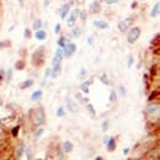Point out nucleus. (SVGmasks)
<instances>
[{"mask_svg": "<svg viewBox=\"0 0 160 160\" xmlns=\"http://www.w3.org/2000/svg\"><path fill=\"white\" fill-rule=\"evenodd\" d=\"M35 38L37 41H46L47 40V31H44V30H38V31H35Z\"/></svg>", "mask_w": 160, "mask_h": 160, "instance_id": "obj_12", "label": "nucleus"}, {"mask_svg": "<svg viewBox=\"0 0 160 160\" xmlns=\"http://www.w3.org/2000/svg\"><path fill=\"white\" fill-rule=\"evenodd\" d=\"M90 11L92 12V14H99L101 11V5L99 1H94V2H91V5H90Z\"/></svg>", "mask_w": 160, "mask_h": 160, "instance_id": "obj_15", "label": "nucleus"}, {"mask_svg": "<svg viewBox=\"0 0 160 160\" xmlns=\"http://www.w3.org/2000/svg\"><path fill=\"white\" fill-rule=\"evenodd\" d=\"M92 25L96 28H99V30H106V28H108V23L105 20H94L92 21Z\"/></svg>", "mask_w": 160, "mask_h": 160, "instance_id": "obj_11", "label": "nucleus"}, {"mask_svg": "<svg viewBox=\"0 0 160 160\" xmlns=\"http://www.w3.org/2000/svg\"><path fill=\"white\" fill-rule=\"evenodd\" d=\"M106 147H107V150H108L110 153L115 152V150H116V139L110 137V139H108V142H107Z\"/></svg>", "mask_w": 160, "mask_h": 160, "instance_id": "obj_17", "label": "nucleus"}, {"mask_svg": "<svg viewBox=\"0 0 160 160\" xmlns=\"http://www.w3.org/2000/svg\"><path fill=\"white\" fill-rule=\"evenodd\" d=\"M43 27V22L41 19H36V20L33 21V23H32V30L33 31H38Z\"/></svg>", "mask_w": 160, "mask_h": 160, "instance_id": "obj_19", "label": "nucleus"}, {"mask_svg": "<svg viewBox=\"0 0 160 160\" xmlns=\"http://www.w3.org/2000/svg\"><path fill=\"white\" fill-rule=\"evenodd\" d=\"M128 153H129V148H126V149H123V154H124V155H127Z\"/></svg>", "mask_w": 160, "mask_h": 160, "instance_id": "obj_41", "label": "nucleus"}, {"mask_svg": "<svg viewBox=\"0 0 160 160\" xmlns=\"http://www.w3.org/2000/svg\"><path fill=\"white\" fill-rule=\"evenodd\" d=\"M64 59V56H63V49L62 48H58L56 51V54L52 59V65H62V62Z\"/></svg>", "mask_w": 160, "mask_h": 160, "instance_id": "obj_7", "label": "nucleus"}, {"mask_svg": "<svg viewBox=\"0 0 160 160\" xmlns=\"http://www.w3.org/2000/svg\"><path fill=\"white\" fill-rule=\"evenodd\" d=\"M160 14V4L159 1H157L155 4H154V6L152 8V10H150V18H158Z\"/></svg>", "mask_w": 160, "mask_h": 160, "instance_id": "obj_13", "label": "nucleus"}, {"mask_svg": "<svg viewBox=\"0 0 160 160\" xmlns=\"http://www.w3.org/2000/svg\"><path fill=\"white\" fill-rule=\"evenodd\" d=\"M60 31H62V25H60V23H57L56 27H54V33H56V35H59Z\"/></svg>", "mask_w": 160, "mask_h": 160, "instance_id": "obj_33", "label": "nucleus"}, {"mask_svg": "<svg viewBox=\"0 0 160 160\" xmlns=\"http://www.w3.org/2000/svg\"><path fill=\"white\" fill-rule=\"evenodd\" d=\"M140 33H142V30L138 26H134V27H131L127 32V42L131 43V44H134L137 41L139 40Z\"/></svg>", "mask_w": 160, "mask_h": 160, "instance_id": "obj_1", "label": "nucleus"}, {"mask_svg": "<svg viewBox=\"0 0 160 160\" xmlns=\"http://www.w3.org/2000/svg\"><path fill=\"white\" fill-rule=\"evenodd\" d=\"M43 133H44V127H42V126H38V128L36 129V132H35V134H33L35 139H38V138H41Z\"/></svg>", "mask_w": 160, "mask_h": 160, "instance_id": "obj_21", "label": "nucleus"}, {"mask_svg": "<svg viewBox=\"0 0 160 160\" xmlns=\"http://www.w3.org/2000/svg\"><path fill=\"white\" fill-rule=\"evenodd\" d=\"M79 9H75V10H73L72 12H69L68 14V16H67V25H68V27H70V28H73V27H75V22L78 20V16H79Z\"/></svg>", "mask_w": 160, "mask_h": 160, "instance_id": "obj_3", "label": "nucleus"}, {"mask_svg": "<svg viewBox=\"0 0 160 160\" xmlns=\"http://www.w3.org/2000/svg\"><path fill=\"white\" fill-rule=\"evenodd\" d=\"M90 84H91L90 81H86V80H85V81L80 85V89H81V91H82L84 94H89V91H90V89H89V88H90Z\"/></svg>", "mask_w": 160, "mask_h": 160, "instance_id": "obj_20", "label": "nucleus"}, {"mask_svg": "<svg viewBox=\"0 0 160 160\" xmlns=\"http://www.w3.org/2000/svg\"><path fill=\"white\" fill-rule=\"evenodd\" d=\"M86 110L90 112L91 116H95V115H96V111H95V108H94V106H92L91 103H88V105H86Z\"/></svg>", "mask_w": 160, "mask_h": 160, "instance_id": "obj_29", "label": "nucleus"}, {"mask_svg": "<svg viewBox=\"0 0 160 160\" xmlns=\"http://www.w3.org/2000/svg\"><path fill=\"white\" fill-rule=\"evenodd\" d=\"M33 82H35V81L32 79H26V80H23L20 85H19V88H20L21 90H26V89L31 88V86L33 85Z\"/></svg>", "mask_w": 160, "mask_h": 160, "instance_id": "obj_16", "label": "nucleus"}, {"mask_svg": "<svg viewBox=\"0 0 160 160\" xmlns=\"http://www.w3.org/2000/svg\"><path fill=\"white\" fill-rule=\"evenodd\" d=\"M72 6H73V4L72 2H65L62 8H60L59 10V16L62 20H65L67 19V16H68V14L70 12V9H72Z\"/></svg>", "mask_w": 160, "mask_h": 160, "instance_id": "obj_6", "label": "nucleus"}, {"mask_svg": "<svg viewBox=\"0 0 160 160\" xmlns=\"http://www.w3.org/2000/svg\"><path fill=\"white\" fill-rule=\"evenodd\" d=\"M140 1H147V0H140Z\"/></svg>", "mask_w": 160, "mask_h": 160, "instance_id": "obj_46", "label": "nucleus"}, {"mask_svg": "<svg viewBox=\"0 0 160 160\" xmlns=\"http://www.w3.org/2000/svg\"><path fill=\"white\" fill-rule=\"evenodd\" d=\"M42 96H43V91L42 90H36V91H33L32 94H31V101H33V102H38V101L42 99Z\"/></svg>", "mask_w": 160, "mask_h": 160, "instance_id": "obj_14", "label": "nucleus"}, {"mask_svg": "<svg viewBox=\"0 0 160 160\" xmlns=\"http://www.w3.org/2000/svg\"><path fill=\"white\" fill-rule=\"evenodd\" d=\"M35 57H37V59H38L36 62L35 65H41L42 62H43V58H44V47H40V48L33 53V57H32V58H35Z\"/></svg>", "mask_w": 160, "mask_h": 160, "instance_id": "obj_9", "label": "nucleus"}, {"mask_svg": "<svg viewBox=\"0 0 160 160\" xmlns=\"http://www.w3.org/2000/svg\"><path fill=\"white\" fill-rule=\"evenodd\" d=\"M88 42H89V43H90V44H92V37H90V38H89V40H88Z\"/></svg>", "mask_w": 160, "mask_h": 160, "instance_id": "obj_43", "label": "nucleus"}, {"mask_svg": "<svg viewBox=\"0 0 160 160\" xmlns=\"http://www.w3.org/2000/svg\"><path fill=\"white\" fill-rule=\"evenodd\" d=\"M31 118H32V122L36 126H42L43 122H44V112H43V110L42 108L33 110L32 111V115H31Z\"/></svg>", "mask_w": 160, "mask_h": 160, "instance_id": "obj_2", "label": "nucleus"}, {"mask_svg": "<svg viewBox=\"0 0 160 160\" xmlns=\"http://www.w3.org/2000/svg\"><path fill=\"white\" fill-rule=\"evenodd\" d=\"M117 101V91L111 90L110 92V102H116Z\"/></svg>", "mask_w": 160, "mask_h": 160, "instance_id": "obj_28", "label": "nucleus"}, {"mask_svg": "<svg viewBox=\"0 0 160 160\" xmlns=\"http://www.w3.org/2000/svg\"><path fill=\"white\" fill-rule=\"evenodd\" d=\"M22 152H23V145H20V148H19V153H18V158H20L21 154H22Z\"/></svg>", "mask_w": 160, "mask_h": 160, "instance_id": "obj_39", "label": "nucleus"}, {"mask_svg": "<svg viewBox=\"0 0 160 160\" xmlns=\"http://www.w3.org/2000/svg\"><path fill=\"white\" fill-rule=\"evenodd\" d=\"M67 43H68V38H67L65 36H62L59 40H58V46H59L60 48H63Z\"/></svg>", "mask_w": 160, "mask_h": 160, "instance_id": "obj_27", "label": "nucleus"}, {"mask_svg": "<svg viewBox=\"0 0 160 160\" xmlns=\"http://www.w3.org/2000/svg\"><path fill=\"white\" fill-rule=\"evenodd\" d=\"M56 115H57V117H64L65 116V108L63 106H59L56 111Z\"/></svg>", "mask_w": 160, "mask_h": 160, "instance_id": "obj_24", "label": "nucleus"}, {"mask_svg": "<svg viewBox=\"0 0 160 160\" xmlns=\"http://www.w3.org/2000/svg\"><path fill=\"white\" fill-rule=\"evenodd\" d=\"M78 19H80L81 21L86 20V14H85V11H79V16H78Z\"/></svg>", "mask_w": 160, "mask_h": 160, "instance_id": "obj_34", "label": "nucleus"}, {"mask_svg": "<svg viewBox=\"0 0 160 160\" xmlns=\"http://www.w3.org/2000/svg\"><path fill=\"white\" fill-rule=\"evenodd\" d=\"M86 77H88V70L82 67V68H80L79 70V79L80 80H85L86 79Z\"/></svg>", "mask_w": 160, "mask_h": 160, "instance_id": "obj_23", "label": "nucleus"}, {"mask_svg": "<svg viewBox=\"0 0 160 160\" xmlns=\"http://www.w3.org/2000/svg\"><path fill=\"white\" fill-rule=\"evenodd\" d=\"M23 37L25 38H31L32 37V32H31V28H25V31H23Z\"/></svg>", "mask_w": 160, "mask_h": 160, "instance_id": "obj_31", "label": "nucleus"}, {"mask_svg": "<svg viewBox=\"0 0 160 160\" xmlns=\"http://www.w3.org/2000/svg\"><path fill=\"white\" fill-rule=\"evenodd\" d=\"M18 1H19V2H20L21 5H22V4H23V2H25V0H18Z\"/></svg>", "mask_w": 160, "mask_h": 160, "instance_id": "obj_45", "label": "nucleus"}, {"mask_svg": "<svg viewBox=\"0 0 160 160\" xmlns=\"http://www.w3.org/2000/svg\"><path fill=\"white\" fill-rule=\"evenodd\" d=\"M4 73H5V72L1 69V70H0V80H2V78H4Z\"/></svg>", "mask_w": 160, "mask_h": 160, "instance_id": "obj_42", "label": "nucleus"}, {"mask_svg": "<svg viewBox=\"0 0 160 160\" xmlns=\"http://www.w3.org/2000/svg\"><path fill=\"white\" fill-rule=\"evenodd\" d=\"M15 68H16L18 70H22V69L25 68V62H23L22 59L16 60V63H15Z\"/></svg>", "mask_w": 160, "mask_h": 160, "instance_id": "obj_25", "label": "nucleus"}, {"mask_svg": "<svg viewBox=\"0 0 160 160\" xmlns=\"http://www.w3.org/2000/svg\"><path fill=\"white\" fill-rule=\"evenodd\" d=\"M108 139H110V137H108V136H105V137H103V143H105V144H107Z\"/></svg>", "mask_w": 160, "mask_h": 160, "instance_id": "obj_40", "label": "nucleus"}, {"mask_svg": "<svg viewBox=\"0 0 160 160\" xmlns=\"http://www.w3.org/2000/svg\"><path fill=\"white\" fill-rule=\"evenodd\" d=\"M118 92H120L121 98H124V96L127 95V90H126V88H124L123 85H120V86H118Z\"/></svg>", "mask_w": 160, "mask_h": 160, "instance_id": "obj_30", "label": "nucleus"}, {"mask_svg": "<svg viewBox=\"0 0 160 160\" xmlns=\"http://www.w3.org/2000/svg\"><path fill=\"white\" fill-rule=\"evenodd\" d=\"M107 128H108V121H105V122L102 123V129H103V131H106Z\"/></svg>", "mask_w": 160, "mask_h": 160, "instance_id": "obj_37", "label": "nucleus"}, {"mask_svg": "<svg viewBox=\"0 0 160 160\" xmlns=\"http://www.w3.org/2000/svg\"><path fill=\"white\" fill-rule=\"evenodd\" d=\"M63 56L64 58H70L75 52H77V44L72 43V42H68L63 48Z\"/></svg>", "mask_w": 160, "mask_h": 160, "instance_id": "obj_4", "label": "nucleus"}, {"mask_svg": "<svg viewBox=\"0 0 160 160\" xmlns=\"http://www.w3.org/2000/svg\"><path fill=\"white\" fill-rule=\"evenodd\" d=\"M51 77V68H46V72H44V78H48Z\"/></svg>", "mask_w": 160, "mask_h": 160, "instance_id": "obj_36", "label": "nucleus"}, {"mask_svg": "<svg viewBox=\"0 0 160 160\" xmlns=\"http://www.w3.org/2000/svg\"><path fill=\"white\" fill-rule=\"evenodd\" d=\"M67 107H68L69 111H72V112H75V111L79 110L78 102L74 100V99H72V98H68V99H67Z\"/></svg>", "mask_w": 160, "mask_h": 160, "instance_id": "obj_10", "label": "nucleus"}, {"mask_svg": "<svg viewBox=\"0 0 160 160\" xmlns=\"http://www.w3.org/2000/svg\"><path fill=\"white\" fill-rule=\"evenodd\" d=\"M100 80H101V82H103V84H106V85H108V78H107V75H106L105 73H103V74H101Z\"/></svg>", "mask_w": 160, "mask_h": 160, "instance_id": "obj_32", "label": "nucleus"}, {"mask_svg": "<svg viewBox=\"0 0 160 160\" xmlns=\"http://www.w3.org/2000/svg\"><path fill=\"white\" fill-rule=\"evenodd\" d=\"M12 79V69L10 68V69H8V72H6V74H5V80H6V82L9 84L10 81Z\"/></svg>", "mask_w": 160, "mask_h": 160, "instance_id": "obj_26", "label": "nucleus"}, {"mask_svg": "<svg viewBox=\"0 0 160 160\" xmlns=\"http://www.w3.org/2000/svg\"><path fill=\"white\" fill-rule=\"evenodd\" d=\"M95 160H103L102 157H98V158H95Z\"/></svg>", "mask_w": 160, "mask_h": 160, "instance_id": "obj_44", "label": "nucleus"}, {"mask_svg": "<svg viewBox=\"0 0 160 160\" xmlns=\"http://www.w3.org/2000/svg\"><path fill=\"white\" fill-rule=\"evenodd\" d=\"M132 22H133V19H132V18H128V19L121 20L120 22H118V30H120V32H122V33L127 32V31L129 30V27H131Z\"/></svg>", "mask_w": 160, "mask_h": 160, "instance_id": "obj_5", "label": "nucleus"}, {"mask_svg": "<svg viewBox=\"0 0 160 160\" xmlns=\"http://www.w3.org/2000/svg\"><path fill=\"white\" fill-rule=\"evenodd\" d=\"M80 35H81V28L80 27H73V30H72V37L79 38Z\"/></svg>", "mask_w": 160, "mask_h": 160, "instance_id": "obj_22", "label": "nucleus"}, {"mask_svg": "<svg viewBox=\"0 0 160 160\" xmlns=\"http://www.w3.org/2000/svg\"><path fill=\"white\" fill-rule=\"evenodd\" d=\"M105 1V4H107V5H113V4H116V2H120V0H103Z\"/></svg>", "mask_w": 160, "mask_h": 160, "instance_id": "obj_35", "label": "nucleus"}, {"mask_svg": "<svg viewBox=\"0 0 160 160\" xmlns=\"http://www.w3.org/2000/svg\"><path fill=\"white\" fill-rule=\"evenodd\" d=\"M73 149H74V145H73V143H72L70 140H65V142L63 143V150H64L65 153H70Z\"/></svg>", "mask_w": 160, "mask_h": 160, "instance_id": "obj_18", "label": "nucleus"}, {"mask_svg": "<svg viewBox=\"0 0 160 160\" xmlns=\"http://www.w3.org/2000/svg\"><path fill=\"white\" fill-rule=\"evenodd\" d=\"M159 111H160V107H159V103H150L148 107H147V113H149L150 116H159Z\"/></svg>", "mask_w": 160, "mask_h": 160, "instance_id": "obj_8", "label": "nucleus"}, {"mask_svg": "<svg viewBox=\"0 0 160 160\" xmlns=\"http://www.w3.org/2000/svg\"><path fill=\"white\" fill-rule=\"evenodd\" d=\"M132 65H133V57L131 56V57L128 58V68H132Z\"/></svg>", "mask_w": 160, "mask_h": 160, "instance_id": "obj_38", "label": "nucleus"}]
</instances>
